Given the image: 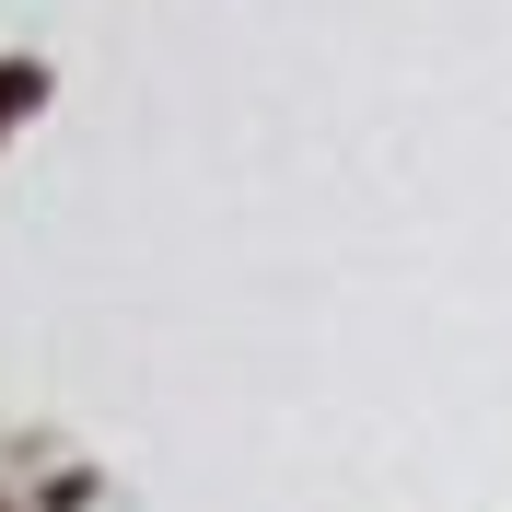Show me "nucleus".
I'll list each match as a JSON object with an SVG mask.
<instances>
[]
</instances>
